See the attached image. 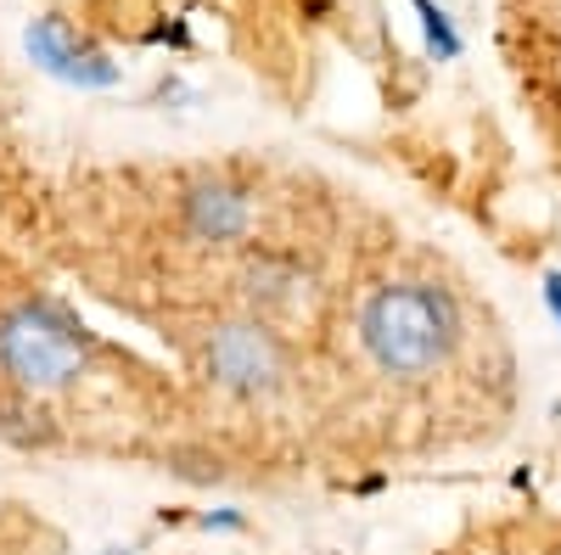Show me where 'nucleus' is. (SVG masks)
<instances>
[{"mask_svg": "<svg viewBox=\"0 0 561 555\" xmlns=\"http://www.w3.org/2000/svg\"><path fill=\"white\" fill-rule=\"evenodd\" d=\"M466 337L460 298L438 281H382L359 303V348L388 382H427Z\"/></svg>", "mask_w": 561, "mask_h": 555, "instance_id": "obj_1", "label": "nucleus"}, {"mask_svg": "<svg viewBox=\"0 0 561 555\" xmlns=\"http://www.w3.org/2000/svg\"><path fill=\"white\" fill-rule=\"evenodd\" d=\"M96 332L62 303V298H23L0 314V377L28 398H51L73 388L90 359H96Z\"/></svg>", "mask_w": 561, "mask_h": 555, "instance_id": "obj_2", "label": "nucleus"}, {"mask_svg": "<svg viewBox=\"0 0 561 555\" xmlns=\"http://www.w3.org/2000/svg\"><path fill=\"white\" fill-rule=\"evenodd\" d=\"M203 377L242 398V404H259V398H275L287 393L293 382V354L280 343V332L259 314H237V320H214L208 337H203Z\"/></svg>", "mask_w": 561, "mask_h": 555, "instance_id": "obj_3", "label": "nucleus"}, {"mask_svg": "<svg viewBox=\"0 0 561 555\" xmlns=\"http://www.w3.org/2000/svg\"><path fill=\"white\" fill-rule=\"evenodd\" d=\"M23 51L39 73H51L57 84H73V90H118L124 79V68L107 51H96L68 18H34L23 28Z\"/></svg>", "mask_w": 561, "mask_h": 555, "instance_id": "obj_4", "label": "nucleus"}, {"mask_svg": "<svg viewBox=\"0 0 561 555\" xmlns=\"http://www.w3.org/2000/svg\"><path fill=\"white\" fill-rule=\"evenodd\" d=\"M180 219L197 242L208 247H237L248 242L253 230V192L225 174H197L192 185L180 192Z\"/></svg>", "mask_w": 561, "mask_h": 555, "instance_id": "obj_5", "label": "nucleus"}, {"mask_svg": "<svg viewBox=\"0 0 561 555\" xmlns=\"http://www.w3.org/2000/svg\"><path fill=\"white\" fill-rule=\"evenodd\" d=\"M298 292H309V269L298 253H275V247H253L242 258V298L270 314V309H287L298 303Z\"/></svg>", "mask_w": 561, "mask_h": 555, "instance_id": "obj_6", "label": "nucleus"}, {"mask_svg": "<svg viewBox=\"0 0 561 555\" xmlns=\"http://www.w3.org/2000/svg\"><path fill=\"white\" fill-rule=\"evenodd\" d=\"M0 438H7L12 449H51L57 443V421L45 415L39 398L28 393H0Z\"/></svg>", "mask_w": 561, "mask_h": 555, "instance_id": "obj_7", "label": "nucleus"}, {"mask_svg": "<svg viewBox=\"0 0 561 555\" xmlns=\"http://www.w3.org/2000/svg\"><path fill=\"white\" fill-rule=\"evenodd\" d=\"M415 18H421V34H427V51L433 62H455L460 57V28L449 23V12L438 7V0H410Z\"/></svg>", "mask_w": 561, "mask_h": 555, "instance_id": "obj_8", "label": "nucleus"}, {"mask_svg": "<svg viewBox=\"0 0 561 555\" xmlns=\"http://www.w3.org/2000/svg\"><path fill=\"white\" fill-rule=\"evenodd\" d=\"M197 528H203V533H248V517L237 511V505H225V511H203Z\"/></svg>", "mask_w": 561, "mask_h": 555, "instance_id": "obj_9", "label": "nucleus"}, {"mask_svg": "<svg viewBox=\"0 0 561 555\" xmlns=\"http://www.w3.org/2000/svg\"><path fill=\"white\" fill-rule=\"evenodd\" d=\"M539 298H545V309H550V320L561 326V269H550L545 281H539Z\"/></svg>", "mask_w": 561, "mask_h": 555, "instance_id": "obj_10", "label": "nucleus"}, {"mask_svg": "<svg viewBox=\"0 0 561 555\" xmlns=\"http://www.w3.org/2000/svg\"><path fill=\"white\" fill-rule=\"evenodd\" d=\"M107 555H135V550H107Z\"/></svg>", "mask_w": 561, "mask_h": 555, "instance_id": "obj_11", "label": "nucleus"}]
</instances>
